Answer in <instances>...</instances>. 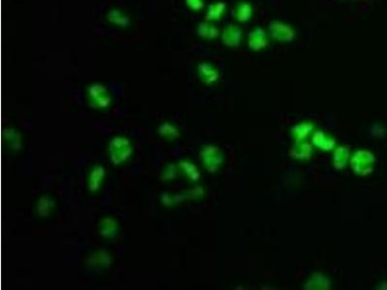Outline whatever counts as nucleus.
Wrapping results in <instances>:
<instances>
[{"label": "nucleus", "instance_id": "nucleus-13", "mask_svg": "<svg viewBox=\"0 0 387 290\" xmlns=\"http://www.w3.org/2000/svg\"><path fill=\"white\" fill-rule=\"evenodd\" d=\"M349 158L348 148L346 146H339L335 149L333 154V165L337 169H343L348 164Z\"/></svg>", "mask_w": 387, "mask_h": 290}, {"label": "nucleus", "instance_id": "nucleus-19", "mask_svg": "<svg viewBox=\"0 0 387 290\" xmlns=\"http://www.w3.org/2000/svg\"><path fill=\"white\" fill-rule=\"evenodd\" d=\"M108 19L110 22L118 24V25H122V26H126L129 22V20L126 16H124L123 14H121L119 11L117 10H113L108 14Z\"/></svg>", "mask_w": 387, "mask_h": 290}, {"label": "nucleus", "instance_id": "nucleus-15", "mask_svg": "<svg viewBox=\"0 0 387 290\" xmlns=\"http://www.w3.org/2000/svg\"><path fill=\"white\" fill-rule=\"evenodd\" d=\"M199 37L206 39H215L219 36V29L212 23L200 22L197 28Z\"/></svg>", "mask_w": 387, "mask_h": 290}, {"label": "nucleus", "instance_id": "nucleus-3", "mask_svg": "<svg viewBox=\"0 0 387 290\" xmlns=\"http://www.w3.org/2000/svg\"><path fill=\"white\" fill-rule=\"evenodd\" d=\"M200 159L209 172H215L223 163V155L220 149L214 145L203 146L200 150Z\"/></svg>", "mask_w": 387, "mask_h": 290}, {"label": "nucleus", "instance_id": "nucleus-16", "mask_svg": "<svg viewBox=\"0 0 387 290\" xmlns=\"http://www.w3.org/2000/svg\"><path fill=\"white\" fill-rule=\"evenodd\" d=\"M117 223L113 219H103L100 223V234L104 238H112L116 236Z\"/></svg>", "mask_w": 387, "mask_h": 290}, {"label": "nucleus", "instance_id": "nucleus-20", "mask_svg": "<svg viewBox=\"0 0 387 290\" xmlns=\"http://www.w3.org/2000/svg\"><path fill=\"white\" fill-rule=\"evenodd\" d=\"M159 133L163 136L170 137V138H173V137L179 135V131L173 125L169 124V123L161 125L159 127Z\"/></svg>", "mask_w": 387, "mask_h": 290}, {"label": "nucleus", "instance_id": "nucleus-23", "mask_svg": "<svg viewBox=\"0 0 387 290\" xmlns=\"http://www.w3.org/2000/svg\"><path fill=\"white\" fill-rule=\"evenodd\" d=\"M169 167H170V171H169V168H168V169H166V170H165V172H164V175L162 176L164 180L172 179V178L175 176L176 172H177V169L175 168V166H173V165H170Z\"/></svg>", "mask_w": 387, "mask_h": 290}, {"label": "nucleus", "instance_id": "nucleus-5", "mask_svg": "<svg viewBox=\"0 0 387 290\" xmlns=\"http://www.w3.org/2000/svg\"><path fill=\"white\" fill-rule=\"evenodd\" d=\"M268 45L266 31L262 27L254 28L248 35V45L253 51H261Z\"/></svg>", "mask_w": 387, "mask_h": 290}, {"label": "nucleus", "instance_id": "nucleus-18", "mask_svg": "<svg viewBox=\"0 0 387 290\" xmlns=\"http://www.w3.org/2000/svg\"><path fill=\"white\" fill-rule=\"evenodd\" d=\"M179 166H181L184 169L185 174L193 181H197L199 178V172L197 170V168L195 166H194L193 164H191L190 162L187 161H182L180 162Z\"/></svg>", "mask_w": 387, "mask_h": 290}, {"label": "nucleus", "instance_id": "nucleus-11", "mask_svg": "<svg viewBox=\"0 0 387 290\" xmlns=\"http://www.w3.org/2000/svg\"><path fill=\"white\" fill-rule=\"evenodd\" d=\"M312 133H314V125L311 122H302L300 124L296 125L291 131L292 137L294 138L296 143H301Z\"/></svg>", "mask_w": 387, "mask_h": 290}, {"label": "nucleus", "instance_id": "nucleus-14", "mask_svg": "<svg viewBox=\"0 0 387 290\" xmlns=\"http://www.w3.org/2000/svg\"><path fill=\"white\" fill-rule=\"evenodd\" d=\"M225 11H226L225 2L222 1L215 2L208 7L205 19L208 21H218L222 18Z\"/></svg>", "mask_w": 387, "mask_h": 290}, {"label": "nucleus", "instance_id": "nucleus-7", "mask_svg": "<svg viewBox=\"0 0 387 290\" xmlns=\"http://www.w3.org/2000/svg\"><path fill=\"white\" fill-rule=\"evenodd\" d=\"M243 38V32L239 26L235 24H229L224 28L222 41L224 45L230 47H236L240 45Z\"/></svg>", "mask_w": 387, "mask_h": 290}, {"label": "nucleus", "instance_id": "nucleus-8", "mask_svg": "<svg viewBox=\"0 0 387 290\" xmlns=\"http://www.w3.org/2000/svg\"><path fill=\"white\" fill-rule=\"evenodd\" d=\"M312 143L314 146H316L317 148L324 151H330L334 149L336 145L335 139L333 137H330L322 131H315L313 133Z\"/></svg>", "mask_w": 387, "mask_h": 290}, {"label": "nucleus", "instance_id": "nucleus-6", "mask_svg": "<svg viewBox=\"0 0 387 290\" xmlns=\"http://www.w3.org/2000/svg\"><path fill=\"white\" fill-rule=\"evenodd\" d=\"M89 95L94 102V106L98 108H107L111 103L110 95L105 86L102 84H94L89 88Z\"/></svg>", "mask_w": 387, "mask_h": 290}, {"label": "nucleus", "instance_id": "nucleus-1", "mask_svg": "<svg viewBox=\"0 0 387 290\" xmlns=\"http://www.w3.org/2000/svg\"><path fill=\"white\" fill-rule=\"evenodd\" d=\"M111 159L115 165H119L127 161L133 154V146L130 141L122 136H117L110 143Z\"/></svg>", "mask_w": 387, "mask_h": 290}, {"label": "nucleus", "instance_id": "nucleus-4", "mask_svg": "<svg viewBox=\"0 0 387 290\" xmlns=\"http://www.w3.org/2000/svg\"><path fill=\"white\" fill-rule=\"evenodd\" d=\"M268 29L271 37L280 43L292 42L296 36L295 30L289 23L281 21L271 22Z\"/></svg>", "mask_w": 387, "mask_h": 290}, {"label": "nucleus", "instance_id": "nucleus-9", "mask_svg": "<svg viewBox=\"0 0 387 290\" xmlns=\"http://www.w3.org/2000/svg\"><path fill=\"white\" fill-rule=\"evenodd\" d=\"M198 75L200 80L206 84L216 83L219 79L218 69L213 64L207 62L198 64Z\"/></svg>", "mask_w": 387, "mask_h": 290}, {"label": "nucleus", "instance_id": "nucleus-2", "mask_svg": "<svg viewBox=\"0 0 387 290\" xmlns=\"http://www.w3.org/2000/svg\"><path fill=\"white\" fill-rule=\"evenodd\" d=\"M351 167L359 175H367L372 172L375 164V156L366 150L357 151L350 160Z\"/></svg>", "mask_w": 387, "mask_h": 290}, {"label": "nucleus", "instance_id": "nucleus-22", "mask_svg": "<svg viewBox=\"0 0 387 290\" xmlns=\"http://www.w3.org/2000/svg\"><path fill=\"white\" fill-rule=\"evenodd\" d=\"M187 6L192 9L194 11H199L203 7V1L202 0H185Z\"/></svg>", "mask_w": 387, "mask_h": 290}, {"label": "nucleus", "instance_id": "nucleus-17", "mask_svg": "<svg viewBox=\"0 0 387 290\" xmlns=\"http://www.w3.org/2000/svg\"><path fill=\"white\" fill-rule=\"evenodd\" d=\"M313 151V145H311L308 142H303L300 143L292 152V155L296 160L300 161H305L308 160L311 157V153Z\"/></svg>", "mask_w": 387, "mask_h": 290}, {"label": "nucleus", "instance_id": "nucleus-21", "mask_svg": "<svg viewBox=\"0 0 387 290\" xmlns=\"http://www.w3.org/2000/svg\"><path fill=\"white\" fill-rule=\"evenodd\" d=\"M51 206H52V202L47 197L42 198L38 202L39 214L42 216H48Z\"/></svg>", "mask_w": 387, "mask_h": 290}, {"label": "nucleus", "instance_id": "nucleus-10", "mask_svg": "<svg viewBox=\"0 0 387 290\" xmlns=\"http://www.w3.org/2000/svg\"><path fill=\"white\" fill-rule=\"evenodd\" d=\"M253 7L251 3L247 1H243L237 4V6L234 8L233 14L236 19V21L240 23H245L248 22L252 17H253Z\"/></svg>", "mask_w": 387, "mask_h": 290}, {"label": "nucleus", "instance_id": "nucleus-12", "mask_svg": "<svg viewBox=\"0 0 387 290\" xmlns=\"http://www.w3.org/2000/svg\"><path fill=\"white\" fill-rule=\"evenodd\" d=\"M105 176V168L102 166H95L89 176L88 188L91 192H97L100 188L101 182Z\"/></svg>", "mask_w": 387, "mask_h": 290}]
</instances>
